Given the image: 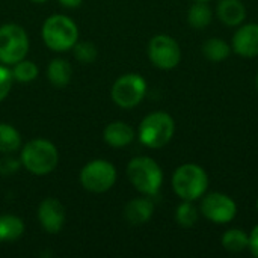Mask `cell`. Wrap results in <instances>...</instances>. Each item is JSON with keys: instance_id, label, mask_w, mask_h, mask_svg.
Instances as JSON below:
<instances>
[{"instance_id": "277c9868", "label": "cell", "mask_w": 258, "mask_h": 258, "mask_svg": "<svg viewBox=\"0 0 258 258\" xmlns=\"http://www.w3.org/2000/svg\"><path fill=\"white\" fill-rule=\"evenodd\" d=\"M42 41L53 51H67L79 41L77 24L67 15L54 14L42 24Z\"/></svg>"}, {"instance_id": "3957f363", "label": "cell", "mask_w": 258, "mask_h": 258, "mask_svg": "<svg viewBox=\"0 0 258 258\" xmlns=\"http://www.w3.org/2000/svg\"><path fill=\"white\" fill-rule=\"evenodd\" d=\"M21 165L33 175H47L53 172L59 162L57 148L45 139L29 141L20 153Z\"/></svg>"}, {"instance_id": "603a6c76", "label": "cell", "mask_w": 258, "mask_h": 258, "mask_svg": "<svg viewBox=\"0 0 258 258\" xmlns=\"http://www.w3.org/2000/svg\"><path fill=\"white\" fill-rule=\"evenodd\" d=\"M11 71H12L14 80L20 82V83H29V82H33L38 77L36 63H33L32 60H26V57L21 59L20 62L14 63V68Z\"/></svg>"}, {"instance_id": "ac0fdd59", "label": "cell", "mask_w": 258, "mask_h": 258, "mask_svg": "<svg viewBox=\"0 0 258 258\" xmlns=\"http://www.w3.org/2000/svg\"><path fill=\"white\" fill-rule=\"evenodd\" d=\"M24 233V222L15 215H0V242H14Z\"/></svg>"}, {"instance_id": "f546056e", "label": "cell", "mask_w": 258, "mask_h": 258, "mask_svg": "<svg viewBox=\"0 0 258 258\" xmlns=\"http://www.w3.org/2000/svg\"><path fill=\"white\" fill-rule=\"evenodd\" d=\"M194 2H210V0H194Z\"/></svg>"}, {"instance_id": "cb8c5ba5", "label": "cell", "mask_w": 258, "mask_h": 258, "mask_svg": "<svg viewBox=\"0 0 258 258\" xmlns=\"http://www.w3.org/2000/svg\"><path fill=\"white\" fill-rule=\"evenodd\" d=\"M73 50H74L76 59L79 62H82V63H92L97 59V56H98L97 47L92 42H89V41H80V42L77 41L74 44Z\"/></svg>"}, {"instance_id": "5b68a950", "label": "cell", "mask_w": 258, "mask_h": 258, "mask_svg": "<svg viewBox=\"0 0 258 258\" xmlns=\"http://www.w3.org/2000/svg\"><path fill=\"white\" fill-rule=\"evenodd\" d=\"M175 133L174 118L162 110L147 115L139 125V141L142 145L159 150L169 144Z\"/></svg>"}, {"instance_id": "4316f807", "label": "cell", "mask_w": 258, "mask_h": 258, "mask_svg": "<svg viewBox=\"0 0 258 258\" xmlns=\"http://www.w3.org/2000/svg\"><path fill=\"white\" fill-rule=\"evenodd\" d=\"M248 249L251 251V254L254 257L258 258V225L252 228V231L249 233V246Z\"/></svg>"}, {"instance_id": "7a4b0ae2", "label": "cell", "mask_w": 258, "mask_h": 258, "mask_svg": "<svg viewBox=\"0 0 258 258\" xmlns=\"http://www.w3.org/2000/svg\"><path fill=\"white\" fill-rule=\"evenodd\" d=\"M172 190L183 201H197L203 198L209 187V175L200 165L184 163L172 174Z\"/></svg>"}, {"instance_id": "5bb4252c", "label": "cell", "mask_w": 258, "mask_h": 258, "mask_svg": "<svg viewBox=\"0 0 258 258\" xmlns=\"http://www.w3.org/2000/svg\"><path fill=\"white\" fill-rule=\"evenodd\" d=\"M216 15L225 26L237 27L246 18V8L242 0H219Z\"/></svg>"}, {"instance_id": "9a60e30c", "label": "cell", "mask_w": 258, "mask_h": 258, "mask_svg": "<svg viewBox=\"0 0 258 258\" xmlns=\"http://www.w3.org/2000/svg\"><path fill=\"white\" fill-rule=\"evenodd\" d=\"M103 139L107 145L113 148H122L133 142L135 139V130L122 121H115L106 125L103 132Z\"/></svg>"}, {"instance_id": "1f68e13d", "label": "cell", "mask_w": 258, "mask_h": 258, "mask_svg": "<svg viewBox=\"0 0 258 258\" xmlns=\"http://www.w3.org/2000/svg\"><path fill=\"white\" fill-rule=\"evenodd\" d=\"M257 210H258V200H257Z\"/></svg>"}, {"instance_id": "4fadbf2b", "label": "cell", "mask_w": 258, "mask_h": 258, "mask_svg": "<svg viewBox=\"0 0 258 258\" xmlns=\"http://www.w3.org/2000/svg\"><path fill=\"white\" fill-rule=\"evenodd\" d=\"M154 213V204L150 197L135 198L127 203L124 207V218L130 225H144L147 224Z\"/></svg>"}, {"instance_id": "7402d4cb", "label": "cell", "mask_w": 258, "mask_h": 258, "mask_svg": "<svg viewBox=\"0 0 258 258\" xmlns=\"http://www.w3.org/2000/svg\"><path fill=\"white\" fill-rule=\"evenodd\" d=\"M200 212L194 201H183L175 210V221L183 228H190L198 222Z\"/></svg>"}, {"instance_id": "2e32d148", "label": "cell", "mask_w": 258, "mask_h": 258, "mask_svg": "<svg viewBox=\"0 0 258 258\" xmlns=\"http://www.w3.org/2000/svg\"><path fill=\"white\" fill-rule=\"evenodd\" d=\"M73 74V68L70 62L63 57H56L48 63L47 68V79L51 82V85L57 88H63L70 83Z\"/></svg>"}, {"instance_id": "ba28073f", "label": "cell", "mask_w": 258, "mask_h": 258, "mask_svg": "<svg viewBox=\"0 0 258 258\" xmlns=\"http://www.w3.org/2000/svg\"><path fill=\"white\" fill-rule=\"evenodd\" d=\"M147 94V82L141 74L128 73L116 79L110 95L116 106L122 109L136 107Z\"/></svg>"}, {"instance_id": "8992f818", "label": "cell", "mask_w": 258, "mask_h": 258, "mask_svg": "<svg viewBox=\"0 0 258 258\" xmlns=\"http://www.w3.org/2000/svg\"><path fill=\"white\" fill-rule=\"evenodd\" d=\"M29 51V36L26 30L14 23L0 26V62L14 65L26 57Z\"/></svg>"}, {"instance_id": "9c48e42d", "label": "cell", "mask_w": 258, "mask_h": 258, "mask_svg": "<svg viewBox=\"0 0 258 258\" xmlns=\"http://www.w3.org/2000/svg\"><path fill=\"white\" fill-rule=\"evenodd\" d=\"M148 57L159 70H174L181 59L178 42L169 35H156L148 44Z\"/></svg>"}, {"instance_id": "d4e9b609", "label": "cell", "mask_w": 258, "mask_h": 258, "mask_svg": "<svg viewBox=\"0 0 258 258\" xmlns=\"http://www.w3.org/2000/svg\"><path fill=\"white\" fill-rule=\"evenodd\" d=\"M21 166V160L17 157H12L11 154H5V157L0 159V175L9 177L18 172Z\"/></svg>"}, {"instance_id": "4dcf8cb0", "label": "cell", "mask_w": 258, "mask_h": 258, "mask_svg": "<svg viewBox=\"0 0 258 258\" xmlns=\"http://www.w3.org/2000/svg\"><path fill=\"white\" fill-rule=\"evenodd\" d=\"M255 85H257V89H258V74H257V79H255Z\"/></svg>"}, {"instance_id": "7c38bea8", "label": "cell", "mask_w": 258, "mask_h": 258, "mask_svg": "<svg viewBox=\"0 0 258 258\" xmlns=\"http://www.w3.org/2000/svg\"><path fill=\"white\" fill-rule=\"evenodd\" d=\"M231 48L236 54L242 57L258 56V24L248 23L239 26L233 36Z\"/></svg>"}, {"instance_id": "e0dca14e", "label": "cell", "mask_w": 258, "mask_h": 258, "mask_svg": "<svg viewBox=\"0 0 258 258\" xmlns=\"http://www.w3.org/2000/svg\"><path fill=\"white\" fill-rule=\"evenodd\" d=\"M212 20H213V11L209 2H194V5L187 11V21L197 30L206 29L212 23Z\"/></svg>"}, {"instance_id": "8fae6325", "label": "cell", "mask_w": 258, "mask_h": 258, "mask_svg": "<svg viewBox=\"0 0 258 258\" xmlns=\"http://www.w3.org/2000/svg\"><path fill=\"white\" fill-rule=\"evenodd\" d=\"M38 221L47 233H59L65 224V209L62 203L56 198H45L41 201L38 207Z\"/></svg>"}, {"instance_id": "ffe728a7", "label": "cell", "mask_w": 258, "mask_h": 258, "mask_svg": "<svg viewBox=\"0 0 258 258\" xmlns=\"http://www.w3.org/2000/svg\"><path fill=\"white\" fill-rule=\"evenodd\" d=\"M222 246L233 252V254H239L243 252L245 249H248L249 246V234L240 228H231L227 230L222 236Z\"/></svg>"}, {"instance_id": "d6986e66", "label": "cell", "mask_w": 258, "mask_h": 258, "mask_svg": "<svg viewBox=\"0 0 258 258\" xmlns=\"http://www.w3.org/2000/svg\"><path fill=\"white\" fill-rule=\"evenodd\" d=\"M233 48L221 38H210L203 44V54L210 62H222L231 54Z\"/></svg>"}, {"instance_id": "f1b7e54d", "label": "cell", "mask_w": 258, "mask_h": 258, "mask_svg": "<svg viewBox=\"0 0 258 258\" xmlns=\"http://www.w3.org/2000/svg\"><path fill=\"white\" fill-rule=\"evenodd\" d=\"M32 2H35V3H44V2H47V0H32Z\"/></svg>"}, {"instance_id": "52a82bcc", "label": "cell", "mask_w": 258, "mask_h": 258, "mask_svg": "<svg viewBox=\"0 0 258 258\" xmlns=\"http://www.w3.org/2000/svg\"><path fill=\"white\" fill-rule=\"evenodd\" d=\"M115 183H116V169L110 162L104 159L91 160L80 171V184L88 192L104 194L109 189H112Z\"/></svg>"}, {"instance_id": "83f0119b", "label": "cell", "mask_w": 258, "mask_h": 258, "mask_svg": "<svg viewBox=\"0 0 258 258\" xmlns=\"http://www.w3.org/2000/svg\"><path fill=\"white\" fill-rule=\"evenodd\" d=\"M65 8H79L83 0H57Z\"/></svg>"}, {"instance_id": "44dd1931", "label": "cell", "mask_w": 258, "mask_h": 258, "mask_svg": "<svg viewBox=\"0 0 258 258\" xmlns=\"http://www.w3.org/2000/svg\"><path fill=\"white\" fill-rule=\"evenodd\" d=\"M21 148V136L18 130L6 122H0V153L12 154Z\"/></svg>"}, {"instance_id": "484cf974", "label": "cell", "mask_w": 258, "mask_h": 258, "mask_svg": "<svg viewBox=\"0 0 258 258\" xmlns=\"http://www.w3.org/2000/svg\"><path fill=\"white\" fill-rule=\"evenodd\" d=\"M12 71L6 67H0V103L9 95L12 88Z\"/></svg>"}, {"instance_id": "30bf717a", "label": "cell", "mask_w": 258, "mask_h": 258, "mask_svg": "<svg viewBox=\"0 0 258 258\" xmlns=\"http://www.w3.org/2000/svg\"><path fill=\"white\" fill-rule=\"evenodd\" d=\"M200 210L207 221L218 225L231 222L237 215V206L234 200L221 192H212L204 195Z\"/></svg>"}, {"instance_id": "6da1fadb", "label": "cell", "mask_w": 258, "mask_h": 258, "mask_svg": "<svg viewBox=\"0 0 258 258\" xmlns=\"http://www.w3.org/2000/svg\"><path fill=\"white\" fill-rule=\"evenodd\" d=\"M127 177L133 187L145 197H156L163 184V171L160 165L148 157H133L127 165Z\"/></svg>"}]
</instances>
